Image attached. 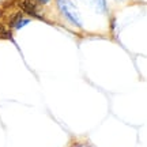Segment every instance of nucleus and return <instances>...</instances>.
<instances>
[{
	"instance_id": "1",
	"label": "nucleus",
	"mask_w": 147,
	"mask_h": 147,
	"mask_svg": "<svg viewBox=\"0 0 147 147\" xmlns=\"http://www.w3.org/2000/svg\"><path fill=\"white\" fill-rule=\"evenodd\" d=\"M57 5L60 11L65 15V18L69 22H72L74 25H76L78 27H82L80 16H79L78 11H76V8H75V5L72 4L71 0H57Z\"/></svg>"
},
{
	"instance_id": "4",
	"label": "nucleus",
	"mask_w": 147,
	"mask_h": 147,
	"mask_svg": "<svg viewBox=\"0 0 147 147\" xmlns=\"http://www.w3.org/2000/svg\"><path fill=\"white\" fill-rule=\"evenodd\" d=\"M27 23H29V21H27V19H23V21H22V16H21V18L18 19V22L15 23V29H21V27H23L25 25H27Z\"/></svg>"
},
{
	"instance_id": "5",
	"label": "nucleus",
	"mask_w": 147,
	"mask_h": 147,
	"mask_svg": "<svg viewBox=\"0 0 147 147\" xmlns=\"http://www.w3.org/2000/svg\"><path fill=\"white\" fill-rule=\"evenodd\" d=\"M40 1H41V3H48L49 0H40Z\"/></svg>"
},
{
	"instance_id": "2",
	"label": "nucleus",
	"mask_w": 147,
	"mask_h": 147,
	"mask_svg": "<svg viewBox=\"0 0 147 147\" xmlns=\"http://www.w3.org/2000/svg\"><path fill=\"white\" fill-rule=\"evenodd\" d=\"M23 10L27 11L29 14H36V4L33 3L32 0H25L23 1Z\"/></svg>"
},
{
	"instance_id": "3",
	"label": "nucleus",
	"mask_w": 147,
	"mask_h": 147,
	"mask_svg": "<svg viewBox=\"0 0 147 147\" xmlns=\"http://www.w3.org/2000/svg\"><path fill=\"white\" fill-rule=\"evenodd\" d=\"M93 3H94L95 8H97L98 12H105V10H106L105 0H93Z\"/></svg>"
}]
</instances>
